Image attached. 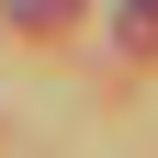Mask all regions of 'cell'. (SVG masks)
<instances>
[{
  "mask_svg": "<svg viewBox=\"0 0 158 158\" xmlns=\"http://www.w3.org/2000/svg\"><path fill=\"white\" fill-rule=\"evenodd\" d=\"M23 23H68V0H23Z\"/></svg>",
  "mask_w": 158,
  "mask_h": 158,
  "instance_id": "obj_2",
  "label": "cell"
},
{
  "mask_svg": "<svg viewBox=\"0 0 158 158\" xmlns=\"http://www.w3.org/2000/svg\"><path fill=\"white\" fill-rule=\"evenodd\" d=\"M124 34H135V45H158V0H124Z\"/></svg>",
  "mask_w": 158,
  "mask_h": 158,
  "instance_id": "obj_1",
  "label": "cell"
}]
</instances>
